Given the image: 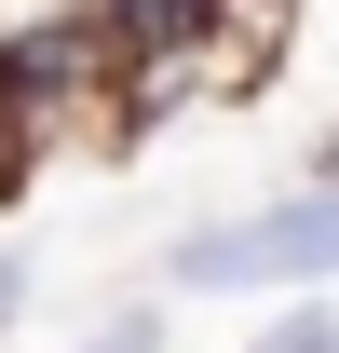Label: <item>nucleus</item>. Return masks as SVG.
Returning <instances> with one entry per match:
<instances>
[{
	"mask_svg": "<svg viewBox=\"0 0 339 353\" xmlns=\"http://www.w3.org/2000/svg\"><path fill=\"white\" fill-rule=\"evenodd\" d=\"M258 353H339V299H326V285H298V299L258 326Z\"/></svg>",
	"mask_w": 339,
	"mask_h": 353,
	"instance_id": "nucleus-2",
	"label": "nucleus"
},
{
	"mask_svg": "<svg viewBox=\"0 0 339 353\" xmlns=\"http://www.w3.org/2000/svg\"><path fill=\"white\" fill-rule=\"evenodd\" d=\"M298 285H339V190H271L245 218H204L163 259V299H298Z\"/></svg>",
	"mask_w": 339,
	"mask_h": 353,
	"instance_id": "nucleus-1",
	"label": "nucleus"
},
{
	"mask_svg": "<svg viewBox=\"0 0 339 353\" xmlns=\"http://www.w3.org/2000/svg\"><path fill=\"white\" fill-rule=\"evenodd\" d=\"M82 353H163V285H150V299H109L82 326Z\"/></svg>",
	"mask_w": 339,
	"mask_h": 353,
	"instance_id": "nucleus-3",
	"label": "nucleus"
},
{
	"mask_svg": "<svg viewBox=\"0 0 339 353\" xmlns=\"http://www.w3.org/2000/svg\"><path fill=\"white\" fill-rule=\"evenodd\" d=\"M312 190H339V136H326V150H312Z\"/></svg>",
	"mask_w": 339,
	"mask_h": 353,
	"instance_id": "nucleus-5",
	"label": "nucleus"
},
{
	"mask_svg": "<svg viewBox=\"0 0 339 353\" xmlns=\"http://www.w3.org/2000/svg\"><path fill=\"white\" fill-rule=\"evenodd\" d=\"M14 312H28V259L0 245V340H14Z\"/></svg>",
	"mask_w": 339,
	"mask_h": 353,
	"instance_id": "nucleus-4",
	"label": "nucleus"
}]
</instances>
